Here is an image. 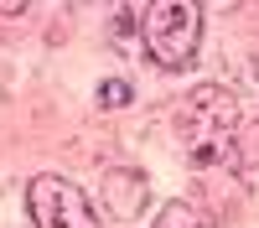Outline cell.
<instances>
[{
	"label": "cell",
	"instance_id": "4",
	"mask_svg": "<svg viewBox=\"0 0 259 228\" xmlns=\"http://www.w3.org/2000/svg\"><path fill=\"white\" fill-rule=\"evenodd\" d=\"M156 228H212V218L202 213L197 202H182V197H177V202H166V207H161Z\"/></svg>",
	"mask_w": 259,
	"mask_h": 228
},
{
	"label": "cell",
	"instance_id": "3",
	"mask_svg": "<svg viewBox=\"0 0 259 228\" xmlns=\"http://www.w3.org/2000/svg\"><path fill=\"white\" fill-rule=\"evenodd\" d=\"M26 207H31L36 228H99L94 202L83 197V187H73L68 176H31Z\"/></svg>",
	"mask_w": 259,
	"mask_h": 228
},
{
	"label": "cell",
	"instance_id": "1",
	"mask_svg": "<svg viewBox=\"0 0 259 228\" xmlns=\"http://www.w3.org/2000/svg\"><path fill=\"white\" fill-rule=\"evenodd\" d=\"M177 135L192 166H218L239 156V99L218 83H202L177 104Z\"/></svg>",
	"mask_w": 259,
	"mask_h": 228
},
{
	"label": "cell",
	"instance_id": "5",
	"mask_svg": "<svg viewBox=\"0 0 259 228\" xmlns=\"http://www.w3.org/2000/svg\"><path fill=\"white\" fill-rule=\"evenodd\" d=\"M99 104H104V109H119V104H130V83H124V78H109V83L99 88Z\"/></svg>",
	"mask_w": 259,
	"mask_h": 228
},
{
	"label": "cell",
	"instance_id": "2",
	"mask_svg": "<svg viewBox=\"0 0 259 228\" xmlns=\"http://www.w3.org/2000/svg\"><path fill=\"white\" fill-rule=\"evenodd\" d=\"M145 52L150 62H161L166 73H187L197 62L202 41V11L187 0H166V6H145Z\"/></svg>",
	"mask_w": 259,
	"mask_h": 228
}]
</instances>
